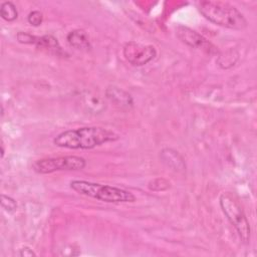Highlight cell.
Masks as SVG:
<instances>
[{"label": "cell", "mask_w": 257, "mask_h": 257, "mask_svg": "<svg viewBox=\"0 0 257 257\" xmlns=\"http://www.w3.org/2000/svg\"><path fill=\"white\" fill-rule=\"evenodd\" d=\"M238 55L239 54L237 51H235L234 49H230L225 52V56H223L221 54L218 56L217 63L222 68H225V69L229 68L236 63V61L238 59Z\"/></svg>", "instance_id": "13"}, {"label": "cell", "mask_w": 257, "mask_h": 257, "mask_svg": "<svg viewBox=\"0 0 257 257\" xmlns=\"http://www.w3.org/2000/svg\"><path fill=\"white\" fill-rule=\"evenodd\" d=\"M171 187V183L164 179V178H157V179H153L149 182L148 184V188L151 191L154 192H161V191H166Z\"/></svg>", "instance_id": "14"}, {"label": "cell", "mask_w": 257, "mask_h": 257, "mask_svg": "<svg viewBox=\"0 0 257 257\" xmlns=\"http://www.w3.org/2000/svg\"><path fill=\"white\" fill-rule=\"evenodd\" d=\"M86 161L78 156H62L37 160L32 170L37 174H51L57 171H79L84 169Z\"/></svg>", "instance_id": "5"}, {"label": "cell", "mask_w": 257, "mask_h": 257, "mask_svg": "<svg viewBox=\"0 0 257 257\" xmlns=\"http://www.w3.org/2000/svg\"><path fill=\"white\" fill-rule=\"evenodd\" d=\"M118 139L119 135L111 130L100 126H82L58 134L53 139V144L56 147L70 150H90Z\"/></svg>", "instance_id": "1"}, {"label": "cell", "mask_w": 257, "mask_h": 257, "mask_svg": "<svg viewBox=\"0 0 257 257\" xmlns=\"http://www.w3.org/2000/svg\"><path fill=\"white\" fill-rule=\"evenodd\" d=\"M176 34L183 43L187 44L192 48L202 49L203 51L210 54L217 51V48L209 40H207L204 36L199 34L197 31L187 26L179 25L176 28Z\"/></svg>", "instance_id": "7"}, {"label": "cell", "mask_w": 257, "mask_h": 257, "mask_svg": "<svg viewBox=\"0 0 257 257\" xmlns=\"http://www.w3.org/2000/svg\"><path fill=\"white\" fill-rule=\"evenodd\" d=\"M27 21L29 24H31L32 26H39L41 25L42 21H43V14L38 11V10H34V11H31L28 16H27Z\"/></svg>", "instance_id": "16"}, {"label": "cell", "mask_w": 257, "mask_h": 257, "mask_svg": "<svg viewBox=\"0 0 257 257\" xmlns=\"http://www.w3.org/2000/svg\"><path fill=\"white\" fill-rule=\"evenodd\" d=\"M17 255L21 257H32V256H36V253L30 247L24 246L18 250Z\"/></svg>", "instance_id": "17"}, {"label": "cell", "mask_w": 257, "mask_h": 257, "mask_svg": "<svg viewBox=\"0 0 257 257\" xmlns=\"http://www.w3.org/2000/svg\"><path fill=\"white\" fill-rule=\"evenodd\" d=\"M32 44L38 48L45 49L54 54L63 53V50H62L57 38H55L52 35H43V36L33 35Z\"/></svg>", "instance_id": "11"}, {"label": "cell", "mask_w": 257, "mask_h": 257, "mask_svg": "<svg viewBox=\"0 0 257 257\" xmlns=\"http://www.w3.org/2000/svg\"><path fill=\"white\" fill-rule=\"evenodd\" d=\"M1 206L8 213H13L17 210L16 201L13 198H11L9 196H6L4 194L1 195Z\"/></svg>", "instance_id": "15"}, {"label": "cell", "mask_w": 257, "mask_h": 257, "mask_svg": "<svg viewBox=\"0 0 257 257\" xmlns=\"http://www.w3.org/2000/svg\"><path fill=\"white\" fill-rule=\"evenodd\" d=\"M0 15L1 17L7 21V22H12L17 19L18 17V11L16 6L10 2V1H5L1 4L0 7Z\"/></svg>", "instance_id": "12"}, {"label": "cell", "mask_w": 257, "mask_h": 257, "mask_svg": "<svg viewBox=\"0 0 257 257\" xmlns=\"http://www.w3.org/2000/svg\"><path fill=\"white\" fill-rule=\"evenodd\" d=\"M69 186L78 194L106 203H132L136 201V197L133 193L117 187L84 180H73L70 182Z\"/></svg>", "instance_id": "3"}, {"label": "cell", "mask_w": 257, "mask_h": 257, "mask_svg": "<svg viewBox=\"0 0 257 257\" xmlns=\"http://www.w3.org/2000/svg\"><path fill=\"white\" fill-rule=\"evenodd\" d=\"M4 157V147H3V144L1 145V158Z\"/></svg>", "instance_id": "18"}, {"label": "cell", "mask_w": 257, "mask_h": 257, "mask_svg": "<svg viewBox=\"0 0 257 257\" xmlns=\"http://www.w3.org/2000/svg\"><path fill=\"white\" fill-rule=\"evenodd\" d=\"M122 54L132 65L143 66L157 56V50L153 45H144L136 41H128L122 48Z\"/></svg>", "instance_id": "6"}, {"label": "cell", "mask_w": 257, "mask_h": 257, "mask_svg": "<svg viewBox=\"0 0 257 257\" xmlns=\"http://www.w3.org/2000/svg\"><path fill=\"white\" fill-rule=\"evenodd\" d=\"M162 162L176 172H183L186 170V164L183 157L173 149H163L160 154Z\"/></svg>", "instance_id": "9"}, {"label": "cell", "mask_w": 257, "mask_h": 257, "mask_svg": "<svg viewBox=\"0 0 257 257\" xmlns=\"http://www.w3.org/2000/svg\"><path fill=\"white\" fill-rule=\"evenodd\" d=\"M219 203L222 212L236 229L241 241L248 244L251 237V228L246 214L237 198L230 193H224L220 196Z\"/></svg>", "instance_id": "4"}, {"label": "cell", "mask_w": 257, "mask_h": 257, "mask_svg": "<svg viewBox=\"0 0 257 257\" xmlns=\"http://www.w3.org/2000/svg\"><path fill=\"white\" fill-rule=\"evenodd\" d=\"M199 12L210 22L232 30H243L248 21L235 6L222 1L204 0L197 3Z\"/></svg>", "instance_id": "2"}, {"label": "cell", "mask_w": 257, "mask_h": 257, "mask_svg": "<svg viewBox=\"0 0 257 257\" xmlns=\"http://www.w3.org/2000/svg\"><path fill=\"white\" fill-rule=\"evenodd\" d=\"M105 97L115 106L121 109H131L134 106L132 95L115 85H109L105 89Z\"/></svg>", "instance_id": "8"}, {"label": "cell", "mask_w": 257, "mask_h": 257, "mask_svg": "<svg viewBox=\"0 0 257 257\" xmlns=\"http://www.w3.org/2000/svg\"><path fill=\"white\" fill-rule=\"evenodd\" d=\"M66 40L68 44L78 50H88L91 48V43L88 34L83 29H74L70 31Z\"/></svg>", "instance_id": "10"}]
</instances>
